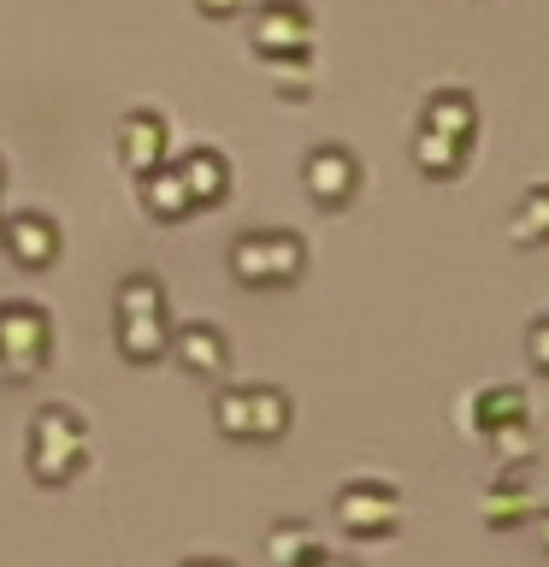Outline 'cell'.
Returning a JSON list of instances; mask_svg holds the SVG:
<instances>
[{
	"label": "cell",
	"mask_w": 549,
	"mask_h": 567,
	"mask_svg": "<svg viewBox=\"0 0 549 567\" xmlns=\"http://www.w3.org/2000/svg\"><path fill=\"white\" fill-rule=\"evenodd\" d=\"M83 461H89V425L60 402L35 408L30 443H24V467L35 485H71L83 473Z\"/></svg>",
	"instance_id": "6da1fadb"
},
{
	"label": "cell",
	"mask_w": 549,
	"mask_h": 567,
	"mask_svg": "<svg viewBox=\"0 0 549 567\" xmlns=\"http://www.w3.org/2000/svg\"><path fill=\"white\" fill-rule=\"evenodd\" d=\"M290 420L296 408L278 384H219V396H213V425L230 443H278Z\"/></svg>",
	"instance_id": "7a4b0ae2"
},
{
	"label": "cell",
	"mask_w": 549,
	"mask_h": 567,
	"mask_svg": "<svg viewBox=\"0 0 549 567\" xmlns=\"http://www.w3.org/2000/svg\"><path fill=\"white\" fill-rule=\"evenodd\" d=\"M53 361V313L42 301H0V372L12 384H30L42 379V367Z\"/></svg>",
	"instance_id": "3957f363"
},
{
	"label": "cell",
	"mask_w": 549,
	"mask_h": 567,
	"mask_svg": "<svg viewBox=\"0 0 549 567\" xmlns=\"http://www.w3.org/2000/svg\"><path fill=\"white\" fill-rule=\"evenodd\" d=\"M301 266H308V243L296 230H242L230 243V278L248 290H283L301 278Z\"/></svg>",
	"instance_id": "277c9868"
},
{
	"label": "cell",
	"mask_w": 549,
	"mask_h": 567,
	"mask_svg": "<svg viewBox=\"0 0 549 567\" xmlns=\"http://www.w3.org/2000/svg\"><path fill=\"white\" fill-rule=\"evenodd\" d=\"M336 526L349 532V538H366V544H379L396 532L402 520V491L396 485H384V478H349L343 491H336Z\"/></svg>",
	"instance_id": "5b68a950"
},
{
	"label": "cell",
	"mask_w": 549,
	"mask_h": 567,
	"mask_svg": "<svg viewBox=\"0 0 549 567\" xmlns=\"http://www.w3.org/2000/svg\"><path fill=\"white\" fill-rule=\"evenodd\" d=\"M308 35L313 18L301 0H260L248 12V42H255L260 60H296V53H308Z\"/></svg>",
	"instance_id": "8992f818"
},
{
	"label": "cell",
	"mask_w": 549,
	"mask_h": 567,
	"mask_svg": "<svg viewBox=\"0 0 549 567\" xmlns=\"http://www.w3.org/2000/svg\"><path fill=\"white\" fill-rule=\"evenodd\" d=\"M301 184H308L313 207L343 213L354 202V189H361V159H354L343 142H319V148H308V159H301Z\"/></svg>",
	"instance_id": "52a82bcc"
},
{
	"label": "cell",
	"mask_w": 549,
	"mask_h": 567,
	"mask_svg": "<svg viewBox=\"0 0 549 567\" xmlns=\"http://www.w3.org/2000/svg\"><path fill=\"white\" fill-rule=\"evenodd\" d=\"M0 248H7L24 272H48V266L60 260V225H53L48 213L24 207V213H12V219L0 225Z\"/></svg>",
	"instance_id": "ba28073f"
},
{
	"label": "cell",
	"mask_w": 549,
	"mask_h": 567,
	"mask_svg": "<svg viewBox=\"0 0 549 567\" xmlns=\"http://www.w3.org/2000/svg\"><path fill=\"white\" fill-rule=\"evenodd\" d=\"M172 354H177V367H184L189 379H225L230 372V337L219 326H207V319L177 326L172 331Z\"/></svg>",
	"instance_id": "9c48e42d"
},
{
	"label": "cell",
	"mask_w": 549,
	"mask_h": 567,
	"mask_svg": "<svg viewBox=\"0 0 549 567\" xmlns=\"http://www.w3.org/2000/svg\"><path fill=\"white\" fill-rule=\"evenodd\" d=\"M118 166L131 172V177L166 166V118L148 113V106L124 113V118H118Z\"/></svg>",
	"instance_id": "30bf717a"
},
{
	"label": "cell",
	"mask_w": 549,
	"mask_h": 567,
	"mask_svg": "<svg viewBox=\"0 0 549 567\" xmlns=\"http://www.w3.org/2000/svg\"><path fill=\"white\" fill-rule=\"evenodd\" d=\"M172 172L184 177V189H189L195 207H219L225 195H230V159L213 148V142H195V148H184V154L172 159Z\"/></svg>",
	"instance_id": "8fae6325"
},
{
	"label": "cell",
	"mask_w": 549,
	"mask_h": 567,
	"mask_svg": "<svg viewBox=\"0 0 549 567\" xmlns=\"http://www.w3.org/2000/svg\"><path fill=\"white\" fill-rule=\"evenodd\" d=\"M419 131H437V136H455L473 148L478 136V101L467 95V89H432L419 106Z\"/></svg>",
	"instance_id": "7c38bea8"
},
{
	"label": "cell",
	"mask_w": 549,
	"mask_h": 567,
	"mask_svg": "<svg viewBox=\"0 0 549 567\" xmlns=\"http://www.w3.org/2000/svg\"><path fill=\"white\" fill-rule=\"evenodd\" d=\"M520 420H531V396L520 384H490V390H478V396L467 402V432L473 437H490V432L520 425Z\"/></svg>",
	"instance_id": "4fadbf2b"
},
{
	"label": "cell",
	"mask_w": 549,
	"mask_h": 567,
	"mask_svg": "<svg viewBox=\"0 0 549 567\" xmlns=\"http://www.w3.org/2000/svg\"><path fill=\"white\" fill-rule=\"evenodd\" d=\"M113 343H118L124 361H136V367L159 361V354L172 349V313L166 308H159V313H118Z\"/></svg>",
	"instance_id": "5bb4252c"
},
{
	"label": "cell",
	"mask_w": 549,
	"mask_h": 567,
	"mask_svg": "<svg viewBox=\"0 0 549 567\" xmlns=\"http://www.w3.org/2000/svg\"><path fill=\"white\" fill-rule=\"evenodd\" d=\"M531 514H538V503H531V478H526V467H508V473L485 491V520H490L496 532H514V526H526Z\"/></svg>",
	"instance_id": "9a60e30c"
},
{
	"label": "cell",
	"mask_w": 549,
	"mask_h": 567,
	"mask_svg": "<svg viewBox=\"0 0 549 567\" xmlns=\"http://www.w3.org/2000/svg\"><path fill=\"white\" fill-rule=\"evenodd\" d=\"M136 184H142V213H148L154 225H177V219H189V213H195L189 189H184V177H177L172 166L142 172Z\"/></svg>",
	"instance_id": "2e32d148"
},
{
	"label": "cell",
	"mask_w": 549,
	"mask_h": 567,
	"mask_svg": "<svg viewBox=\"0 0 549 567\" xmlns=\"http://www.w3.org/2000/svg\"><path fill=\"white\" fill-rule=\"evenodd\" d=\"M467 159H473V148L455 136H437V131L414 136V166H419V177H432V184H455V177L467 172Z\"/></svg>",
	"instance_id": "e0dca14e"
},
{
	"label": "cell",
	"mask_w": 549,
	"mask_h": 567,
	"mask_svg": "<svg viewBox=\"0 0 549 567\" xmlns=\"http://www.w3.org/2000/svg\"><path fill=\"white\" fill-rule=\"evenodd\" d=\"M508 243L514 248H543L549 243V184H531L520 195V207H514V219H508Z\"/></svg>",
	"instance_id": "ac0fdd59"
},
{
	"label": "cell",
	"mask_w": 549,
	"mask_h": 567,
	"mask_svg": "<svg viewBox=\"0 0 549 567\" xmlns=\"http://www.w3.org/2000/svg\"><path fill=\"white\" fill-rule=\"evenodd\" d=\"M319 549V538L301 520H278L272 532H266V556H272V567H301Z\"/></svg>",
	"instance_id": "d6986e66"
},
{
	"label": "cell",
	"mask_w": 549,
	"mask_h": 567,
	"mask_svg": "<svg viewBox=\"0 0 549 567\" xmlns=\"http://www.w3.org/2000/svg\"><path fill=\"white\" fill-rule=\"evenodd\" d=\"M159 308H166V284L148 278V272H131L113 290V319L118 313H159Z\"/></svg>",
	"instance_id": "ffe728a7"
},
{
	"label": "cell",
	"mask_w": 549,
	"mask_h": 567,
	"mask_svg": "<svg viewBox=\"0 0 549 567\" xmlns=\"http://www.w3.org/2000/svg\"><path fill=\"white\" fill-rule=\"evenodd\" d=\"M485 443L496 450V461H503V473H508V467H526V461L538 455V437H531V420H520V425H503V432H490Z\"/></svg>",
	"instance_id": "44dd1931"
},
{
	"label": "cell",
	"mask_w": 549,
	"mask_h": 567,
	"mask_svg": "<svg viewBox=\"0 0 549 567\" xmlns=\"http://www.w3.org/2000/svg\"><path fill=\"white\" fill-rule=\"evenodd\" d=\"M301 60H308V53H296V60H266V78H272V89L283 101H308V71H301Z\"/></svg>",
	"instance_id": "7402d4cb"
},
{
	"label": "cell",
	"mask_w": 549,
	"mask_h": 567,
	"mask_svg": "<svg viewBox=\"0 0 549 567\" xmlns=\"http://www.w3.org/2000/svg\"><path fill=\"white\" fill-rule=\"evenodd\" d=\"M526 354H531V367H538L543 379H549V313L526 326Z\"/></svg>",
	"instance_id": "603a6c76"
},
{
	"label": "cell",
	"mask_w": 549,
	"mask_h": 567,
	"mask_svg": "<svg viewBox=\"0 0 549 567\" xmlns=\"http://www.w3.org/2000/svg\"><path fill=\"white\" fill-rule=\"evenodd\" d=\"M207 18H230V12H242V0H195Z\"/></svg>",
	"instance_id": "cb8c5ba5"
},
{
	"label": "cell",
	"mask_w": 549,
	"mask_h": 567,
	"mask_svg": "<svg viewBox=\"0 0 549 567\" xmlns=\"http://www.w3.org/2000/svg\"><path fill=\"white\" fill-rule=\"evenodd\" d=\"M531 538H538V549L549 556V508H538V514H531Z\"/></svg>",
	"instance_id": "d4e9b609"
},
{
	"label": "cell",
	"mask_w": 549,
	"mask_h": 567,
	"mask_svg": "<svg viewBox=\"0 0 549 567\" xmlns=\"http://www.w3.org/2000/svg\"><path fill=\"white\" fill-rule=\"evenodd\" d=\"M301 567H361V561H349V556H325V549H313V556L301 561Z\"/></svg>",
	"instance_id": "484cf974"
},
{
	"label": "cell",
	"mask_w": 549,
	"mask_h": 567,
	"mask_svg": "<svg viewBox=\"0 0 549 567\" xmlns=\"http://www.w3.org/2000/svg\"><path fill=\"white\" fill-rule=\"evenodd\" d=\"M177 567H237V561H225V556H207L201 561V556H195V561H177Z\"/></svg>",
	"instance_id": "4316f807"
},
{
	"label": "cell",
	"mask_w": 549,
	"mask_h": 567,
	"mask_svg": "<svg viewBox=\"0 0 549 567\" xmlns=\"http://www.w3.org/2000/svg\"><path fill=\"white\" fill-rule=\"evenodd\" d=\"M0 189H7V166H0Z\"/></svg>",
	"instance_id": "83f0119b"
},
{
	"label": "cell",
	"mask_w": 549,
	"mask_h": 567,
	"mask_svg": "<svg viewBox=\"0 0 549 567\" xmlns=\"http://www.w3.org/2000/svg\"><path fill=\"white\" fill-rule=\"evenodd\" d=\"M0 225H7V219H0Z\"/></svg>",
	"instance_id": "f1b7e54d"
}]
</instances>
